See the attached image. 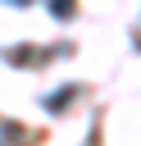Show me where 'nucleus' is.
<instances>
[{
  "mask_svg": "<svg viewBox=\"0 0 141 146\" xmlns=\"http://www.w3.org/2000/svg\"><path fill=\"white\" fill-rule=\"evenodd\" d=\"M55 14L64 18V14H73V0H55Z\"/></svg>",
  "mask_w": 141,
  "mask_h": 146,
  "instance_id": "f257e3e1",
  "label": "nucleus"
}]
</instances>
